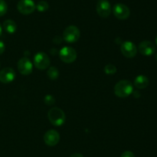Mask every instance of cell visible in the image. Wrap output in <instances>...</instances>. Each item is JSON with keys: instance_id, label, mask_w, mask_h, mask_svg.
Wrapping results in <instances>:
<instances>
[{"instance_id": "obj_1", "label": "cell", "mask_w": 157, "mask_h": 157, "mask_svg": "<svg viewBox=\"0 0 157 157\" xmlns=\"http://www.w3.org/2000/svg\"><path fill=\"white\" fill-rule=\"evenodd\" d=\"M133 84L129 80H121L114 86V93L120 98L128 97L133 92Z\"/></svg>"}, {"instance_id": "obj_2", "label": "cell", "mask_w": 157, "mask_h": 157, "mask_svg": "<svg viewBox=\"0 0 157 157\" xmlns=\"http://www.w3.org/2000/svg\"><path fill=\"white\" fill-rule=\"evenodd\" d=\"M49 121L55 126H60L65 122V114L62 109L58 107L52 108L48 113Z\"/></svg>"}, {"instance_id": "obj_3", "label": "cell", "mask_w": 157, "mask_h": 157, "mask_svg": "<svg viewBox=\"0 0 157 157\" xmlns=\"http://www.w3.org/2000/svg\"><path fill=\"white\" fill-rule=\"evenodd\" d=\"M81 32L79 29L75 26H70L64 29L63 32V38L64 41L68 43L76 42L80 38Z\"/></svg>"}, {"instance_id": "obj_4", "label": "cell", "mask_w": 157, "mask_h": 157, "mask_svg": "<svg viewBox=\"0 0 157 157\" xmlns=\"http://www.w3.org/2000/svg\"><path fill=\"white\" fill-rule=\"evenodd\" d=\"M59 57L61 61L65 63H71L77 58V52L73 48L64 46L60 50Z\"/></svg>"}, {"instance_id": "obj_5", "label": "cell", "mask_w": 157, "mask_h": 157, "mask_svg": "<svg viewBox=\"0 0 157 157\" xmlns=\"http://www.w3.org/2000/svg\"><path fill=\"white\" fill-rule=\"evenodd\" d=\"M34 64L37 69L44 70L50 66V58L46 53L39 52L34 56Z\"/></svg>"}, {"instance_id": "obj_6", "label": "cell", "mask_w": 157, "mask_h": 157, "mask_svg": "<svg viewBox=\"0 0 157 157\" xmlns=\"http://www.w3.org/2000/svg\"><path fill=\"white\" fill-rule=\"evenodd\" d=\"M113 13L118 19L124 20L129 18L130 15V11L128 6L123 3H117L113 7Z\"/></svg>"}, {"instance_id": "obj_7", "label": "cell", "mask_w": 157, "mask_h": 157, "mask_svg": "<svg viewBox=\"0 0 157 157\" xmlns=\"http://www.w3.org/2000/svg\"><path fill=\"white\" fill-rule=\"evenodd\" d=\"M17 9L20 13L29 15L35 10L36 6L32 0H20L17 5Z\"/></svg>"}, {"instance_id": "obj_8", "label": "cell", "mask_w": 157, "mask_h": 157, "mask_svg": "<svg viewBox=\"0 0 157 157\" xmlns=\"http://www.w3.org/2000/svg\"><path fill=\"white\" fill-rule=\"evenodd\" d=\"M121 51L127 58H133L137 53V48L131 41H125L121 44Z\"/></svg>"}, {"instance_id": "obj_9", "label": "cell", "mask_w": 157, "mask_h": 157, "mask_svg": "<svg viewBox=\"0 0 157 157\" xmlns=\"http://www.w3.org/2000/svg\"><path fill=\"white\" fill-rule=\"evenodd\" d=\"M96 10L101 18H107L111 13V6L108 0H99L97 3Z\"/></svg>"}, {"instance_id": "obj_10", "label": "cell", "mask_w": 157, "mask_h": 157, "mask_svg": "<svg viewBox=\"0 0 157 157\" xmlns=\"http://www.w3.org/2000/svg\"><path fill=\"white\" fill-rule=\"evenodd\" d=\"M18 70L21 75H28L33 70V65L27 57H22L18 62Z\"/></svg>"}, {"instance_id": "obj_11", "label": "cell", "mask_w": 157, "mask_h": 157, "mask_svg": "<svg viewBox=\"0 0 157 157\" xmlns=\"http://www.w3.org/2000/svg\"><path fill=\"white\" fill-rule=\"evenodd\" d=\"M44 141L48 146H55L59 143L60 135L55 129H51L45 132L44 135Z\"/></svg>"}, {"instance_id": "obj_12", "label": "cell", "mask_w": 157, "mask_h": 157, "mask_svg": "<svg viewBox=\"0 0 157 157\" xmlns=\"http://www.w3.org/2000/svg\"><path fill=\"white\" fill-rule=\"evenodd\" d=\"M138 48H139L140 52L142 55H146V56H150V55H153L156 52L155 45L152 42L147 41V40L141 42Z\"/></svg>"}, {"instance_id": "obj_13", "label": "cell", "mask_w": 157, "mask_h": 157, "mask_svg": "<svg viewBox=\"0 0 157 157\" xmlns=\"http://www.w3.org/2000/svg\"><path fill=\"white\" fill-rule=\"evenodd\" d=\"M15 78V72L10 67H6L0 71V82L2 83H9Z\"/></svg>"}, {"instance_id": "obj_14", "label": "cell", "mask_w": 157, "mask_h": 157, "mask_svg": "<svg viewBox=\"0 0 157 157\" xmlns=\"http://www.w3.org/2000/svg\"><path fill=\"white\" fill-rule=\"evenodd\" d=\"M149 83H150V81H149L148 78L144 75H138L134 80V86L140 89L147 88L149 86Z\"/></svg>"}, {"instance_id": "obj_15", "label": "cell", "mask_w": 157, "mask_h": 157, "mask_svg": "<svg viewBox=\"0 0 157 157\" xmlns=\"http://www.w3.org/2000/svg\"><path fill=\"white\" fill-rule=\"evenodd\" d=\"M3 28L9 34H12L15 32L17 29V25L15 22L12 19H7L3 22Z\"/></svg>"}, {"instance_id": "obj_16", "label": "cell", "mask_w": 157, "mask_h": 157, "mask_svg": "<svg viewBox=\"0 0 157 157\" xmlns=\"http://www.w3.org/2000/svg\"><path fill=\"white\" fill-rule=\"evenodd\" d=\"M48 76L49 77V78L52 80H55L58 78V77L59 76V71L55 66H51L48 68L47 72Z\"/></svg>"}, {"instance_id": "obj_17", "label": "cell", "mask_w": 157, "mask_h": 157, "mask_svg": "<svg viewBox=\"0 0 157 157\" xmlns=\"http://www.w3.org/2000/svg\"><path fill=\"white\" fill-rule=\"evenodd\" d=\"M48 3L45 1H40L37 3L36 9L40 12H44L48 9Z\"/></svg>"}, {"instance_id": "obj_18", "label": "cell", "mask_w": 157, "mask_h": 157, "mask_svg": "<svg viewBox=\"0 0 157 157\" xmlns=\"http://www.w3.org/2000/svg\"><path fill=\"white\" fill-rule=\"evenodd\" d=\"M104 72L107 75H113L117 72V67L113 64H107L104 67Z\"/></svg>"}, {"instance_id": "obj_19", "label": "cell", "mask_w": 157, "mask_h": 157, "mask_svg": "<svg viewBox=\"0 0 157 157\" xmlns=\"http://www.w3.org/2000/svg\"><path fill=\"white\" fill-rule=\"evenodd\" d=\"M8 10L7 3L5 0H0V16L6 15Z\"/></svg>"}, {"instance_id": "obj_20", "label": "cell", "mask_w": 157, "mask_h": 157, "mask_svg": "<svg viewBox=\"0 0 157 157\" xmlns=\"http://www.w3.org/2000/svg\"><path fill=\"white\" fill-rule=\"evenodd\" d=\"M44 102L46 105H48V106H52V105L55 104V99L53 95H46L44 99Z\"/></svg>"}, {"instance_id": "obj_21", "label": "cell", "mask_w": 157, "mask_h": 157, "mask_svg": "<svg viewBox=\"0 0 157 157\" xmlns=\"http://www.w3.org/2000/svg\"><path fill=\"white\" fill-rule=\"evenodd\" d=\"M121 157H135V155L131 151H125L121 154Z\"/></svg>"}, {"instance_id": "obj_22", "label": "cell", "mask_w": 157, "mask_h": 157, "mask_svg": "<svg viewBox=\"0 0 157 157\" xmlns=\"http://www.w3.org/2000/svg\"><path fill=\"white\" fill-rule=\"evenodd\" d=\"M5 49H6V46L4 42L2 41H0V55H2L5 52Z\"/></svg>"}, {"instance_id": "obj_23", "label": "cell", "mask_w": 157, "mask_h": 157, "mask_svg": "<svg viewBox=\"0 0 157 157\" xmlns=\"http://www.w3.org/2000/svg\"><path fill=\"white\" fill-rule=\"evenodd\" d=\"M70 157H84V155L81 153H78V152H76V153H74L71 155Z\"/></svg>"}, {"instance_id": "obj_24", "label": "cell", "mask_w": 157, "mask_h": 157, "mask_svg": "<svg viewBox=\"0 0 157 157\" xmlns=\"http://www.w3.org/2000/svg\"><path fill=\"white\" fill-rule=\"evenodd\" d=\"M2 26L0 24V36L2 35Z\"/></svg>"}, {"instance_id": "obj_25", "label": "cell", "mask_w": 157, "mask_h": 157, "mask_svg": "<svg viewBox=\"0 0 157 157\" xmlns=\"http://www.w3.org/2000/svg\"><path fill=\"white\" fill-rule=\"evenodd\" d=\"M156 46H157V35H156Z\"/></svg>"}, {"instance_id": "obj_26", "label": "cell", "mask_w": 157, "mask_h": 157, "mask_svg": "<svg viewBox=\"0 0 157 157\" xmlns=\"http://www.w3.org/2000/svg\"><path fill=\"white\" fill-rule=\"evenodd\" d=\"M156 61H157V53L156 54Z\"/></svg>"}]
</instances>
